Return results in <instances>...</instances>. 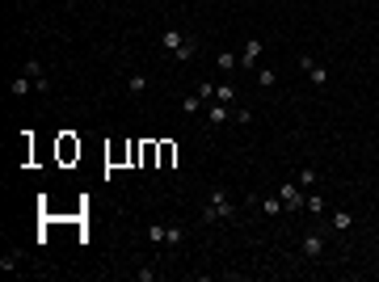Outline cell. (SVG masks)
Returning <instances> with one entry per match:
<instances>
[{"label": "cell", "mask_w": 379, "mask_h": 282, "mask_svg": "<svg viewBox=\"0 0 379 282\" xmlns=\"http://www.w3.org/2000/svg\"><path fill=\"white\" fill-rule=\"evenodd\" d=\"M148 85H152V80H148V72H131V76H127V93H131V97H139Z\"/></svg>", "instance_id": "7c38bea8"}, {"label": "cell", "mask_w": 379, "mask_h": 282, "mask_svg": "<svg viewBox=\"0 0 379 282\" xmlns=\"http://www.w3.org/2000/svg\"><path fill=\"white\" fill-rule=\"evenodd\" d=\"M253 118H257V114H253V109H249V105H245V109H236V123H240V127H249Z\"/></svg>", "instance_id": "44dd1931"}, {"label": "cell", "mask_w": 379, "mask_h": 282, "mask_svg": "<svg viewBox=\"0 0 379 282\" xmlns=\"http://www.w3.org/2000/svg\"><path fill=\"white\" fill-rule=\"evenodd\" d=\"M194 93H198V97H202V101H215V85H211V80H202V85H198V89H194Z\"/></svg>", "instance_id": "ffe728a7"}, {"label": "cell", "mask_w": 379, "mask_h": 282, "mask_svg": "<svg viewBox=\"0 0 379 282\" xmlns=\"http://www.w3.org/2000/svg\"><path fill=\"white\" fill-rule=\"evenodd\" d=\"M21 265V253H0V270H17Z\"/></svg>", "instance_id": "d6986e66"}, {"label": "cell", "mask_w": 379, "mask_h": 282, "mask_svg": "<svg viewBox=\"0 0 379 282\" xmlns=\"http://www.w3.org/2000/svg\"><path fill=\"white\" fill-rule=\"evenodd\" d=\"M215 101L232 105V101H236V85H215Z\"/></svg>", "instance_id": "e0dca14e"}, {"label": "cell", "mask_w": 379, "mask_h": 282, "mask_svg": "<svg viewBox=\"0 0 379 282\" xmlns=\"http://www.w3.org/2000/svg\"><path fill=\"white\" fill-rule=\"evenodd\" d=\"M143 236H148L152 245H169V249H177V245L186 240V228H182V223H148Z\"/></svg>", "instance_id": "3957f363"}, {"label": "cell", "mask_w": 379, "mask_h": 282, "mask_svg": "<svg viewBox=\"0 0 379 282\" xmlns=\"http://www.w3.org/2000/svg\"><path fill=\"white\" fill-rule=\"evenodd\" d=\"M182 109H186V114H202V109H206V101H202L198 93H190V97H182Z\"/></svg>", "instance_id": "9a60e30c"}, {"label": "cell", "mask_w": 379, "mask_h": 282, "mask_svg": "<svg viewBox=\"0 0 379 282\" xmlns=\"http://www.w3.org/2000/svg\"><path fill=\"white\" fill-rule=\"evenodd\" d=\"M299 68L308 72V80H312V85H320V89L329 85V68H324V64H316L312 55H299Z\"/></svg>", "instance_id": "ba28073f"}, {"label": "cell", "mask_w": 379, "mask_h": 282, "mask_svg": "<svg viewBox=\"0 0 379 282\" xmlns=\"http://www.w3.org/2000/svg\"><path fill=\"white\" fill-rule=\"evenodd\" d=\"M279 198H283V206H287V211H303L308 190H303L299 182H283V186H279Z\"/></svg>", "instance_id": "277c9868"}, {"label": "cell", "mask_w": 379, "mask_h": 282, "mask_svg": "<svg viewBox=\"0 0 379 282\" xmlns=\"http://www.w3.org/2000/svg\"><path fill=\"white\" fill-rule=\"evenodd\" d=\"M261 51H265V38H249L245 42V51H240V68H257V60H261Z\"/></svg>", "instance_id": "30bf717a"}, {"label": "cell", "mask_w": 379, "mask_h": 282, "mask_svg": "<svg viewBox=\"0 0 379 282\" xmlns=\"http://www.w3.org/2000/svg\"><path fill=\"white\" fill-rule=\"evenodd\" d=\"M215 64H220L224 72H232V68H240V55L236 51H220V55H215Z\"/></svg>", "instance_id": "5bb4252c"}, {"label": "cell", "mask_w": 379, "mask_h": 282, "mask_svg": "<svg viewBox=\"0 0 379 282\" xmlns=\"http://www.w3.org/2000/svg\"><path fill=\"white\" fill-rule=\"evenodd\" d=\"M21 76H30L34 93H46V89H51V76L42 72V64H38V60H26V64H21Z\"/></svg>", "instance_id": "52a82bcc"}, {"label": "cell", "mask_w": 379, "mask_h": 282, "mask_svg": "<svg viewBox=\"0 0 379 282\" xmlns=\"http://www.w3.org/2000/svg\"><path fill=\"white\" fill-rule=\"evenodd\" d=\"M257 85H261V89H274V85H279V76L270 72V68H257Z\"/></svg>", "instance_id": "ac0fdd59"}, {"label": "cell", "mask_w": 379, "mask_h": 282, "mask_svg": "<svg viewBox=\"0 0 379 282\" xmlns=\"http://www.w3.org/2000/svg\"><path fill=\"white\" fill-rule=\"evenodd\" d=\"M228 123H236V109L224 101H206V127H228Z\"/></svg>", "instance_id": "5b68a950"}, {"label": "cell", "mask_w": 379, "mask_h": 282, "mask_svg": "<svg viewBox=\"0 0 379 282\" xmlns=\"http://www.w3.org/2000/svg\"><path fill=\"white\" fill-rule=\"evenodd\" d=\"M135 278H139V282H156V278H160V274H156V270H152V265H148V270H139V274H135Z\"/></svg>", "instance_id": "7402d4cb"}, {"label": "cell", "mask_w": 379, "mask_h": 282, "mask_svg": "<svg viewBox=\"0 0 379 282\" xmlns=\"http://www.w3.org/2000/svg\"><path fill=\"white\" fill-rule=\"evenodd\" d=\"M299 253H303L308 261H320V257H324V232H308L303 245H299Z\"/></svg>", "instance_id": "9c48e42d"}, {"label": "cell", "mask_w": 379, "mask_h": 282, "mask_svg": "<svg viewBox=\"0 0 379 282\" xmlns=\"http://www.w3.org/2000/svg\"><path fill=\"white\" fill-rule=\"evenodd\" d=\"M303 211H312V215H324V211H329V202H324V194L308 190V202H303Z\"/></svg>", "instance_id": "4fadbf2b"}, {"label": "cell", "mask_w": 379, "mask_h": 282, "mask_svg": "<svg viewBox=\"0 0 379 282\" xmlns=\"http://www.w3.org/2000/svg\"><path fill=\"white\" fill-rule=\"evenodd\" d=\"M236 219V202L228 190H211L206 206H202V223H232Z\"/></svg>", "instance_id": "7a4b0ae2"}, {"label": "cell", "mask_w": 379, "mask_h": 282, "mask_svg": "<svg viewBox=\"0 0 379 282\" xmlns=\"http://www.w3.org/2000/svg\"><path fill=\"white\" fill-rule=\"evenodd\" d=\"M329 228L333 232H350L354 228V215L350 211H329Z\"/></svg>", "instance_id": "8fae6325"}, {"label": "cell", "mask_w": 379, "mask_h": 282, "mask_svg": "<svg viewBox=\"0 0 379 282\" xmlns=\"http://www.w3.org/2000/svg\"><path fill=\"white\" fill-rule=\"evenodd\" d=\"M295 182H299L303 190H316V186H320V173H316V168H299V177H295Z\"/></svg>", "instance_id": "2e32d148"}, {"label": "cell", "mask_w": 379, "mask_h": 282, "mask_svg": "<svg viewBox=\"0 0 379 282\" xmlns=\"http://www.w3.org/2000/svg\"><path fill=\"white\" fill-rule=\"evenodd\" d=\"M160 46H165L169 55H177V64H190L194 55H198V34H190V30H165V34H160Z\"/></svg>", "instance_id": "6da1fadb"}, {"label": "cell", "mask_w": 379, "mask_h": 282, "mask_svg": "<svg viewBox=\"0 0 379 282\" xmlns=\"http://www.w3.org/2000/svg\"><path fill=\"white\" fill-rule=\"evenodd\" d=\"M245 202H249V206H257V211H261V215H270V219H279V215H283V211H287V206H283V198H279V194H270V198H257V194H249V198H245Z\"/></svg>", "instance_id": "8992f818"}]
</instances>
